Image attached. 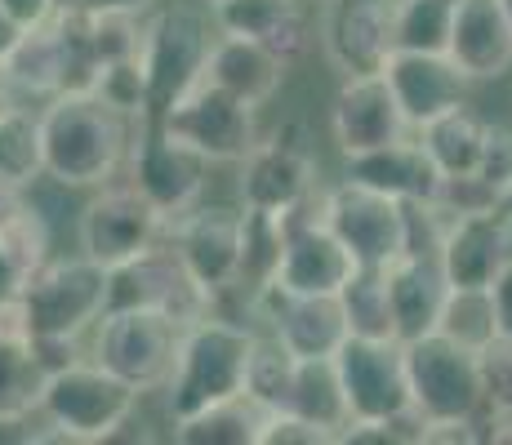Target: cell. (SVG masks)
Masks as SVG:
<instances>
[{
    "label": "cell",
    "instance_id": "cell-16",
    "mask_svg": "<svg viewBox=\"0 0 512 445\" xmlns=\"http://www.w3.org/2000/svg\"><path fill=\"white\" fill-rule=\"evenodd\" d=\"M170 245L183 254L187 272L214 294H228L245 276V210L228 205H196L170 223Z\"/></svg>",
    "mask_w": 512,
    "mask_h": 445
},
{
    "label": "cell",
    "instance_id": "cell-29",
    "mask_svg": "<svg viewBox=\"0 0 512 445\" xmlns=\"http://www.w3.org/2000/svg\"><path fill=\"white\" fill-rule=\"evenodd\" d=\"M49 365L36 343L0 339V428H23L41 414Z\"/></svg>",
    "mask_w": 512,
    "mask_h": 445
},
{
    "label": "cell",
    "instance_id": "cell-4",
    "mask_svg": "<svg viewBox=\"0 0 512 445\" xmlns=\"http://www.w3.org/2000/svg\"><path fill=\"white\" fill-rule=\"evenodd\" d=\"M214 36H219V27H214L210 9L201 14L192 5H156L143 18L139 63L147 76V116L152 121L170 112L196 81H205Z\"/></svg>",
    "mask_w": 512,
    "mask_h": 445
},
{
    "label": "cell",
    "instance_id": "cell-13",
    "mask_svg": "<svg viewBox=\"0 0 512 445\" xmlns=\"http://www.w3.org/2000/svg\"><path fill=\"white\" fill-rule=\"evenodd\" d=\"M112 308H147V312H161L170 321H179L183 330L214 312V294L187 272L183 254L170 245L165 236L161 245H152L147 254H139L134 263L116 267L112 272Z\"/></svg>",
    "mask_w": 512,
    "mask_h": 445
},
{
    "label": "cell",
    "instance_id": "cell-44",
    "mask_svg": "<svg viewBox=\"0 0 512 445\" xmlns=\"http://www.w3.org/2000/svg\"><path fill=\"white\" fill-rule=\"evenodd\" d=\"M76 9H85V14H134V18H147L156 9V0H76Z\"/></svg>",
    "mask_w": 512,
    "mask_h": 445
},
{
    "label": "cell",
    "instance_id": "cell-31",
    "mask_svg": "<svg viewBox=\"0 0 512 445\" xmlns=\"http://www.w3.org/2000/svg\"><path fill=\"white\" fill-rule=\"evenodd\" d=\"M263 419H268V410L259 401L236 397V401L210 405V410L170 423V437L179 445H259Z\"/></svg>",
    "mask_w": 512,
    "mask_h": 445
},
{
    "label": "cell",
    "instance_id": "cell-43",
    "mask_svg": "<svg viewBox=\"0 0 512 445\" xmlns=\"http://www.w3.org/2000/svg\"><path fill=\"white\" fill-rule=\"evenodd\" d=\"M490 299H495L499 334H508V339H512V259H508L504 272L495 276V285H490Z\"/></svg>",
    "mask_w": 512,
    "mask_h": 445
},
{
    "label": "cell",
    "instance_id": "cell-1",
    "mask_svg": "<svg viewBox=\"0 0 512 445\" xmlns=\"http://www.w3.org/2000/svg\"><path fill=\"white\" fill-rule=\"evenodd\" d=\"M41 125L49 183L67 192H94V187L125 178L134 134L143 121L125 116L94 89H67L41 103Z\"/></svg>",
    "mask_w": 512,
    "mask_h": 445
},
{
    "label": "cell",
    "instance_id": "cell-32",
    "mask_svg": "<svg viewBox=\"0 0 512 445\" xmlns=\"http://www.w3.org/2000/svg\"><path fill=\"white\" fill-rule=\"evenodd\" d=\"M290 410L303 414V419H312V423H321L326 432H334V441L343 437V428L352 423V410H348V392H343L334 356L299 361V379H294Z\"/></svg>",
    "mask_w": 512,
    "mask_h": 445
},
{
    "label": "cell",
    "instance_id": "cell-7",
    "mask_svg": "<svg viewBox=\"0 0 512 445\" xmlns=\"http://www.w3.org/2000/svg\"><path fill=\"white\" fill-rule=\"evenodd\" d=\"M183 325L147 308H112L94 325L90 356L125 379L139 397L165 392L179 370Z\"/></svg>",
    "mask_w": 512,
    "mask_h": 445
},
{
    "label": "cell",
    "instance_id": "cell-46",
    "mask_svg": "<svg viewBox=\"0 0 512 445\" xmlns=\"http://www.w3.org/2000/svg\"><path fill=\"white\" fill-rule=\"evenodd\" d=\"M14 107H27V98L18 94V85L9 81V72H5V63H0V116H9Z\"/></svg>",
    "mask_w": 512,
    "mask_h": 445
},
{
    "label": "cell",
    "instance_id": "cell-8",
    "mask_svg": "<svg viewBox=\"0 0 512 445\" xmlns=\"http://www.w3.org/2000/svg\"><path fill=\"white\" fill-rule=\"evenodd\" d=\"M165 236H170V219L147 201L130 178L94 187L81 219H76V250H81L85 259L103 263L107 272L134 263L139 254L152 250V245H161Z\"/></svg>",
    "mask_w": 512,
    "mask_h": 445
},
{
    "label": "cell",
    "instance_id": "cell-37",
    "mask_svg": "<svg viewBox=\"0 0 512 445\" xmlns=\"http://www.w3.org/2000/svg\"><path fill=\"white\" fill-rule=\"evenodd\" d=\"M0 245H5L9 259L23 267V276H32L36 267H45L54 259V232H49L45 214L32 205V196L0 223Z\"/></svg>",
    "mask_w": 512,
    "mask_h": 445
},
{
    "label": "cell",
    "instance_id": "cell-21",
    "mask_svg": "<svg viewBox=\"0 0 512 445\" xmlns=\"http://www.w3.org/2000/svg\"><path fill=\"white\" fill-rule=\"evenodd\" d=\"M450 58L472 85L504 81L512 72V18L504 0H455Z\"/></svg>",
    "mask_w": 512,
    "mask_h": 445
},
{
    "label": "cell",
    "instance_id": "cell-25",
    "mask_svg": "<svg viewBox=\"0 0 512 445\" xmlns=\"http://www.w3.org/2000/svg\"><path fill=\"white\" fill-rule=\"evenodd\" d=\"M285 63L281 54H272L268 45L250 41V36H232L219 32L210 49V63H205V81H214L219 89H228L232 98L250 107H268L277 98V89L285 85Z\"/></svg>",
    "mask_w": 512,
    "mask_h": 445
},
{
    "label": "cell",
    "instance_id": "cell-48",
    "mask_svg": "<svg viewBox=\"0 0 512 445\" xmlns=\"http://www.w3.org/2000/svg\"><path fill=\"white\" fill-rule=\"evenodd\" d=\"M27 201V192H18V187H9V183H0V223L9 219V214L18 210V205Z\"/></svg>",
    "mask_w": 512,
    "mask_h": 445
},
{
    "label": "cell",
    "instance_id": "cell-51",
    "mask_svg": "<svg viewBox=\"0 0 512 445\" xmlns=\"http://www.w3.org/2000/svg\"><path fill=\"white\" fill-rule=\"evenodd\" d=\"M63 5H76V0H63Z\"/></svg>",
    "mask_w": 512,
    "mask_h": 445
},
{
    "label": "cell",
    "instance_id": "cell-45",
    "mask_svg": "<svg viewBox=\"0 0 512 445\" xmlns=\"http://www.w3.org/2000/svg\"><path fill=\"white\" fill-rule=\"evenodd\" d=\"M23 281H27V276H23V267H18L14 259H9V254H5V245H0V303H5V299H14V294L23 290Z\"/></svg>",
    "mask_w": 512,
    "mask_h": 445
},
{
    "label": "cell",
    "instance_id": "cell-15",
    "mask_svg": "<svg viewBox=\"0 0 512 445\" xmlns=\"http://www.w3.org/2000/svg\"><path fill=\"white\" fill-rule=\"evenodd\" d=\"M236 170H241L236 192H241L245 210L290 214L321 192L317 152L303 143L294 125H285V130H277L272 138H259V147H254Z\"/></svg>",
    "mask_w": 512,
    "mask_h": 445
},
{
    "label": "cell",
    "instance_id": "cell-50",
    "mask_svg": "<svg viewBox=\"0 0 512 445\" xmlns=\"http://www.w3.org/2000/svg\"><path fill=\"white\" fill-rule=\"evenodd\" d=\"M504 9H508V18H512V0H504Z\"/></svg>",
    "mask_w": 512,
    "mask_h": 445
},
{
    "label": "cell",
    "instance_id": "cell-47",
    "mask_svg": "<svg viewBox=\"0 0 512 445\" xmlns=\"http://www.w3.org/2000/svg\"><path fill=\"white\" fill-rule=\"evenodd\" d=\"M18 36H23V27H18L14 18H9L5 9H0V58H5L9 49H14V41H18Z\"/></svg>",
    "mask_w": 512,
    "mask_h": 445
},
{
    "label": "cell",
    "instance_id": "cell-3",
    "mask_svg": "<svg viewBox=\"0 0 512 445\" xmlns=\"http://www.w3.org/2000/svg\"><path fill=\"white\" fill-rule=\"evenodd\" d=\"M139 401H143L139 392L125 379H116L107 365H98L94 356H81V361L49 374L41 419L54 441L98 445V441H112L134 419Z\"/></svg>",
    "mask_w": 512,
    "mask_h": 445
},
{
    "label": "cell",
    "instance_id": "cell-52",
    "mask_svg": "<svg viewBox=\"0 0 512 445\" xmlns=\"http://www.w3.org/2000/svg\"><path fill=\"white\" fill-rule=\"evenodd\" d=\"M508 201H512V196H508Z\"/></svg>",
    "mask_w": 512,
    "mask_h": 445
},
{
    "label": "cell",
    "instance_id": "cell-33",
    "mask_svg": "<svg viewBox=\"0 0 512 445\" xmlns=\"http://www.w3.org/2000/svg\"><path fill=\"white\" fill-rule=\"evenodd\" d=\"M343 312H348L352 334L361 339H401L397 334V308H392V285L388 267H366L352 272V281L339 290Z\"/></svg>",
    "mask_w": 512,
    "mask_h": 445
},
{
    "label": "cell",
    "instance_id": "cell-40",
    "mask_svg": "<svg viewBox=\"0 0 512 445\" xmlns=\"http://www.w3.org/2000/svg\"><path fill=\"white\" fill-rule=\"evenodd\" d=\"M477 178L490 183V192L499 196V205L512 196V130H504V125H490L486 156H481Z\"/></svg>",
    "mask_w": 512,
    "mask_h": 445
},
{
    "label": "cell",
    "instance_id": "cell-30",
    "mask_svg": "<svg viewBox=\"0 0 512 445\" xmlns=\"http://www.w3.org/2000/svg\"><path fill=\"white\" fill-rule=\"evenodd\" d=\"M45 170V125H41V107L27 103L14 107L9 116H0V183L32 192Z\"/></svg>",
    "mask_w": 512,
    "mask_h": 445
},
{
    "label": "cell",
    "instance_id": "cell-23",
    "mask_svg": "<svg viewBox=\"0 0 512 445\" xmlns=\"http://www.w3.org/2000/svg\"><path fill=\"white\" fill-rule=\"evenodd\" d=\"M210 14L219 32L250 36L272 54H281L290 67L312 49V23L303 0H219Z\"/></svg>",
    "mask_w": 512,
    "mask_h": 445
},
{
    "label": "cell",
    "instance_id": "cell-17",
    "mask_svg": "<svg viewBox=\"0 0 512 445\" xmlns=\"http://www.w3.org/2000/svg\"><path fill=\"white\" fill-rule=\"evenodd\" d=\"M392 5L397 0H321L317 41L334 72L370 76L388 67V58L397 54Z\"/></svg>",
    "mask_w": 512,
    "mask_h": 445
},
{
    "label": "cell",
    "instance_id": "cell-35",
    "mask_svg": "<svg viewBox=\"0 0 512 445\" xmlns=\"http://www.w3.org/2000/svg\"><path fill=\"white\" fill-rule=\"evenodd\" d=\"M450 27H455V0H397V5H392L397 49L446 54L450 49Z\"/></svg>",
    "mask_w": 512,
    "mask_h": 445
},
{
    "label": "cell",
    "instance_id": "cell-9",
    "mask_svg": "<svg viewBox=\"0 0 512 445\" xmlns=\"http://www.w3.org/2000/svg\"><path fill=\"white\" fill-rule=\"evenodd\" d=\"M406 370H410V397L428 423L446 419H481L490 410L486 388H481L477 352L455 343L450 334L432 330L423 339L406 343Z\"/></svg>",
    "mask_w": 512,
    "mask_h": 445
},
{
    "label": "cell",
    "instance_id": "cell-26",
    "mask_svg": "<svg viewBox=\"0 0 512 445\" xmlns=\"http://www.w3.org/2000/svg\"><path fill=\"white\" fill-rule=\"evenodd\" d=\"M388 285H392V308H397V334L401 343L423 339L441 325L450 299V281L446 267L437 254H401L388 267Z\"/></svg>",
    "mask_w": 512,
    "mask_h": 445
},
{
    "label": "cell",
    "instance_id": "cell-41",
    "mask_svg": "<svg viewBox=\"0 0 512 445\" xmlns=\"http://www.w3.org/2000/svg\"><path fill=\"white\" fill-rule=\"evenodd\" d=\"M0 339H9V343H36L32 312H27L23 290H18L14 299H5V303H0Z\"/></svg>",
    "mask_w": 512,
    "mask_h": 445
},
{
    "label": "cell",
    "instance_id": "cell-34",
    "mask_svg": "<svg viewBox=\"0 0 512 445\" xmlns=\"http://www.w3.org/2000/svg\"><path fill=\"white\" fill-rule=\"evenodd\" d=\"M294 379H299V356L285 348V343L272 330L259 334V343H254L250 388H245V397H254L263 410H290Z\"/></svg>",
    "mask_w": 512,
    "mask_h": 445
},
{
    "label": "cell",
    "instance_id": "cell-20",
    "mask_svg": "<svg viewBox=\"0 0 512 445\" xmlns=\"http://www.w3.org/2000/svg\"><path fill=\"white\" fill-rule=\"evenodd\" d=\"M388 85L397 89V103L406 112V121L423 130L428 121L455 112L468 103L472 81L459 72V63L450 54H423V49H397L383 67Z\"/></svg>",
    "mask_w": 512,
    "mask_h": 445
},
{
    "label": "cell",
    "instance_id": "cell-36",
    "mask_svg": "<svg viewBox=\"0 0 512 445\" xmlns=\"http://www.w3.org/2000/svg\"><path fill=\"white\" fill-rule=\"evenodd\" d=\"M441 334H450L455 343L481 352L490 339H499V316H495V299L490 290H455L450 285V299L446 312H441Z\"/></svg>",
    "mask_w": 512,
    "mask_h": 445
},
{
    "label": "cell",
    "instance_id": "cell-2",
    "mask_svg": "<svg viewBox=\"0 0 512 445\" xmlns=\"http://www.w3.org/2000/svg\"><path fill=\"white\" fill-rule=\"evenodd\" d=\"M254 343H259L254 325L232 321V316H219V312L187 325L183 348H179V370H174L170 388L161 392L165 419L179 423L187 414H201L210 405L245 397Z\"/></svg>",
    "mask_w": 512,
    "mask_h": 445
},
{
    "label": "cell",
    "instance_id": "cell-19",
    "mask_svg": "<svg viewBox=\"0 0 512 445\" xmlns=\"http://www.w3.org/2000/svg\"><path fill=\"white\" fill-rule=\"evenodd\" d=\"M259 321L290 348L299 361H321L339 356V348L352 339L348 312L339 294H277L259 290Z\"/></svg>",
    "mask_w": 512,
    "mask_h": 445
},
{
    "label": "cell",
    "instance_id": "cell-42",
    "mask_svg": "<svg viewBox=\"0 0 512 445\" xmlns=\"http://www.w3.org/2000/svg\"><path fill=\"white\" fill-rule=\"evenodd\" d=\"M0 9H5L18 27H41L63 9V0H0Z\"/></svg>",
    "mask_w": 512,
    "mask_h": 445
},
{
    "label": "cell",
    "instance_id": "cell-38",
    "mask_svg": "<svg viewBox=\"0 0 512 445\" xmlns=\"http://www.w3.org/2000/svg\"><path fill=\"white\" fill-rule=\"evenodd\" d=\"M481 365V388H486V405L499 414H512V339L499 334L477 352Z\"/></svg>",
    "mask_w": 512,
    "mask_h": 445
},
{
    "label": "cell",
    "instance_id": "cell-39",
    "mask_svg": "<svg viewBox=\"0 0 512 445\" xmlns=\"http://www.w3.org/2000/svg\"><path fill=\"white\" fill-rule=\"evenodd\" d=\"M259 445H339V441H334V432H326L321 423L303 419V414H294V410H268Z\"/></svg>",
    "mask_w": 512,
    "mask_h": 445
},
{
    "label": "cell",
    "instance_id": "cell-22",
    "mask_svg": "<svg viewBox=\"0 0 512 445\" xmlns=\"http://www.w3.org/2000/svg\"><path fill=\"white\" fill-rule=\"evenodd\" d=\"M437 259L446 267V281L455 285V290H490L495 276L504 272L512 259L499 210L450 214L446 241H441Z\"/></svg>",
    "mask_w": 512,
    "mask_h": 445
},
{
    "label": "cell",
    "instance_id": "cell-12",
    "mask_svg": "<svg viewBox=\"0 0 512 445\" xmlns=\"http://www.w3.org/2000/svg\"><path fill=\"white\" fill-rule=\"evenodd\" d=\"M321 219L366 267H392L406 254V201L339 178L321 192Z\"/></svg>",
    "mask_w": 512,
    "mask_h": 445
},
{
    "label": "cell",
    "instance_id": "cell-6",
    "mask_svg": "<svg viewBox=\"0 0 512 445\" xmlns=\"http://www.w3.org/2000/svg\"><path fill=\"white\" fill-rule=\"evenodd\" d=\"M23 299L32 312L36 339H81L107 316L112 272L103 263L76 254H54L23 281Z\"/></svg>",
    "mask_w": 512,
    "mask_h": 445
},
{
    "label": "cell",
    "instance_id": "cell-14",
    "mask_svg": "<svg viewBox=\"0 0 512 445\" xmlns=\"http://www.w3.org/2000/svg\"><path fill=\"white\" fill-rule=\"evenodd\" d=\"M125 178L165 214V219H183L187 210H196L210 183V161L201 152H192L174 134L161 130V121H147L134 134V152L125 165Z\"/></svg>",
    "mask_w": 512,
    "mask_h": 445
},
{
    "label": "cell",
    "instance_id": "cell-10",
    "mask_svg": "<svg viewBox=\"0 0 512 445\" xmlns=\"http://www.w3.org/2000/svg\"><path fill=\"white\" fill-rule=\"evenodd\" d=\"M165 134H174L210 165H241L259 147V107L232 98L214 81H196L165 116H156Z\"/></svg>",
    "mask_w": 512,
    "mask_h": 445
},
{
    "label": "cell",
    "instance_id": "cell-5",
    "mask_svg": "<svg viewBox=\"0 0 512 445\" xmlns=\"http://www.w3.org/2000/svg\"><path fill=\"white\" fill-rule=\"evenodd\" d=\"M343 392H348L352 423H392L401 441L423 437V414L410 397L406 343L401 339H361L352 334L334 356Z\"/></svg>",
    "mask_w": 512,
    "mask_h": 445
},
{
    "label": "cell",
    "instance_id": "cell-11",
    "mask_svg": "<svg viewBox=\"0 0 512 445\" xmlns=\"http://www.w3.org/2000/svg\"><path fill=\"white\" fill-rule=\"evenodd\" d=\"M326 192V187H321ZM321 192L303 201L299 210L281 214L285 219V250L263 290L277 294H339L357 272V254L339 241V236L321 219Z\"/></svg>",
    "mask_w": 512,
    "mask_h": 445
},
{
    "label": "cell",
    "instance_id": "cell-27",
    "mask_svg": "<svg viewBox=\"0 0 512 445\" xmlns=\"http://www.w3.org/2000/svg\"><path fill=\"white\" fill-rule=\"evenodd\" d=\"M0 63H5L9 81L18 85V94H23L27 103L41 107L54 94H63L72 67H67V36H63L58 14L41 27H23V36H18L14 49H9Z\"/></svg>",
    "mask_w": 512,
    "mask_h": 445
},
{
    "label": "cell",
    "instance_id": "cell-49",
    "mask_svg": "<svg viewBox=\"0 0 512 445\" xmlns=\"http://www.w3.org/2000/svg\"><path fill=\"white\" fill-rule=\"evenodd\" d=\"M196 5H205V9H214V5H219V0H196Z\"/></svg>",
    "mask_w": 512,
    "mask_h": 445
},
{
    "label": "cell",
    "instance_id": "cell-18",
    "mask_svg": "<svg viewBox=\"0 0 512 445\" xmlns=\"http://www.w3.org/2000/svg\"><path fill=\"white\" fill-rule=\"evenodd\" d=\"M415 134L397 103V89L388 85L383 72L370 76H339V89L330 98V138L339 156H361L392 147Z\"/></svg>",
    "mask_w": 512,
    "mask_h": 445
},
{
    "label": "cell",
    "instance_id": "cell-24",
    "mask_svg": "<svg viewBox=\"0 0 512 445\" xmlns=\"http://www.w3.org/2000/svg\"><path fill=\"white\" fill-rule=\"evenodd\" d=\"M343 178L366 183L374 192H388L397 201H437L441 183H446V174L437 170V161L415 134L392 147H379V152L343 156Z\"/></svg>",
    "mask_w": 512,
    "mask_h": 445
},
{
    "label": "cell",
    "instance_id": "cell-28",
    "mask_svg": "<svg viewBox=\"0 0 512 445\" xmlns=\"http://www.w3.org/2000/svg\"><path fill=\"white\" fill-rule=\"evenodd\" d=\"M415 138L428 147V156L437 161V170L446 178H468L481 170V156H486V138H490V121L477 116L472 107H455V112L428 121Z\"/></svg>",
    "mask_w": 512,
    "mask_h": 445
}]
</instances>
